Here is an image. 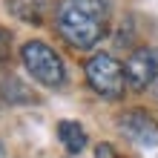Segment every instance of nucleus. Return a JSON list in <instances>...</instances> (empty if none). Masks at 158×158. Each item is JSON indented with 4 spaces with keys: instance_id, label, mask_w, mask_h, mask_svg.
Segmentation results:
<instances>
[{
    "instance_id": "1",
    "label": "nucleus",
    "mask_w": 158,
    "mask_h": 158,
    "mask_svg": "<svg viewBox=\"0 0 158 158\" xmlns=\"http://www.w3.org/2000/svg\"><path fill=\"white\" fill-rule=\"evenodd\" d=\"M55 26L72 49H92L109 32V0H60Z\"/></svg>"
},
{
    "instance_id": "2",
    "label": "nucleus",
    "mask_w": 158,
    "mask_h": 158,
    "mask_svg": "<svg viewBox=\"0 0 158 158\" xmlns=\"http://www.w3.org/2000/svg\"><path fill=\"white\" fill-rule=\"evenodd\" d=\"M20 60H23V69L32 75V81H38L46 89H60L66 83V66L49 43L26 40L20 46Z\"/></svg>"
},
{
    "instance_id": "3",
    "label": "nucleus",
    "mask_w": 158,
    "mask_h": 158,
    "mask_svg": "<svg viewBox=\"0 0 158 158\" xmlns=\"http://www.w3.org/2000/svg\"><path fill=\"white\" fill-rule=\"evenodd\" d=\"M83 75H86V83L95 95L106 98V101H121L127 92V72H124V63L118 58L106 52H98L92 55L83 66Z\"/></svg>"
},
{
    "instance_id": "4",
    "label": "nucleus",
    "mask_w": 158,
    "mask_h": 158,
    "mask_svg": "<svg viewBox=\"0 0 158 158\" xmlns=\"http://www.w3.org/2000/svg\"><path fill=\"white\" fill-rule=\"evenodd\" d=\"M118 132L141 150L158 147V121L144 109H124L118 115Z\"/></svg>"
},
{
    "instance_id": "5",
    "label": "nucleus",
    "mask_w": 158,
    "mask_h": 158,
    "mask_svg": "<svg viewBox=\"0 0 158 158\" xmlns=\"http://www.w3.org/2000/svg\"><path fill=\"white\" fill-rule=\"evenodd\" d=\"M127 72V86L132 92H144L155 86L158 81V46H141L129 55V60L124 63Z\"/></svg>"
},
{
    "instance_id": "6",
    "label": "nucleus",
    "mask_w": 158,
    "mask_h": 158,
    "mask_svg": "<svg viewBox=\"0 0 158 158\" xmlns=\"http://www.w3.org/2000/svg\"><path fill=\"white\" fill-rule=\"evenodd\" d=\"M58 141L63 144V150H66L72 158H75V155H81L83 150H86L89 135H86V129H83L78 121L63 118V121H58Z\"/></svg>"
},
{
    "instance_id": "7",
    "label": "nucleus",
    "mask_w": 158,
    "mask_h": 158,
    "mask_svg": "<svg viewBox=\"0 0 158 158\" xmlns=\"http://www.w3.org/2000/svg\"><path fill=\"white\" fill-rule=\"evenodd\" d=\"M0 98H3L6 104H38V95L15 75H9L0 83Z\"/></svg>"
},
{
    "instance_id": "8",
    "label": "nucleus",
    "mask_w": 158,
    "mask_h": 158,
    "mask_svg": "<svg viewBox=\"0 0 158 158\" xmlns=\"http://www.w3.org/2000/svg\"><path fill=\"white\" fill-rule=\"evenodd\" d=\"M9 12L26 23H40L46 15V0H9Z\"/></svg>"
},
{
    "instance_id": "9",
    "label": "nucleus",
    "mask_w": 158,
    "mask_h": 158,
    "mask_svg": "<svg viewBox=\"0 0 158 158\" xmlns=\"http://www.w3.org/2000/svg\"><path fill=\"white\" fill-rule=\"evenodd\" d=\"M9 55H12V32L0 26V63H6Z\"/></svg>"
},
{
    "instance_id": "10",
    "label": "nucleus",
    "mask_w": 158,
    "mask_h": 158,
    "mask_svg": "<svg viewBox=\"0 0 158 158\" xmlns=\"http://www.w3.org/2000/svg\"><path fill=\"white\" fill-rule=\"evenodd\" d=\"M95 158H124V155H121V152L115 150L112 144H106V141H101V144L95 147Z\"/></svg>"
},
{
    "instance_id": "11",
    "label": "nucleus",
    "mask_w": 158,
    "mask_h": 158,
    "mask_svg": "<svg viewBox=\"0 0 158 158\" xmlns=\"http://www.w3.org/2000/svg\"><path fill=\"white\" fill-rule=\"evenodd\" d=\"M152 95H155V101H158V81H155V86H152Z\"/></svg>"
}]
</instances>
